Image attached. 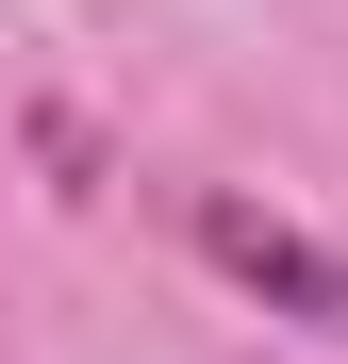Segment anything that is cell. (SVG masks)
Here are the masks:
<instances>
[{"mask_svg": "<svg viewBox=\"0 0 348 364\" xmlns=\"http://www.w3.org/2000/svg\"><path fill=\"white\" fill-rule=\"evenodd\" d=\"M199 265H216V282H249L265 315H299V331L348 348V249H315L299 215H265V199H232V182H216V199H199Z\"/></svg>", "mask_w": 348, "mask_h": 364, "instance_id": "6da1fadb", "label": "cell"}]
</instances>
